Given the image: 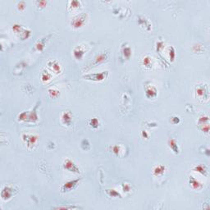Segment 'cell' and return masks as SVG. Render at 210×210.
<instances>
[{
  "mask_svg": "<svg viewBox=\"0 0 210 210\" xmlns=\"http://www.w3.org/2000/svg\"><path fill=\"white\" fill-rule=\"evenodd\" d=\"M87 20H88V15L86 12H81L80 14H77L76 16H75L71 19V27L74 29H80L86 24Z\"/></svg>",
  "mask_w": 210,
  "mask_h": 210,
  "instance_id": "1",
  "label": "cell"
},
{
  "mask_svg": "<svg viewBox=\"0 0 210 210\" xmlns=\"http://www.w3.org/2000/svg\"><path fill=\"white\" fill-rule=\"evenodd\" d=\"M18 187L13 185H5L1 191V198L2 200L7 201L18 193Z\"/></svg>",
  "mask_w": 210,
  "mask_h": 210,
  "instance_id": "2",
  "label": "cell"
},
{
  "mask_svg": "<svg viewBox=\"0 0 210 210\" xmlns=\"http://www.w3.org/2000/svg\"><path fill=\"white\" fill-rule=\"evenodd\" d=\"M195 95L199 99L208 100L209 98V89L207 84H199L195 87Z\"/></svg>",
  "mask_w": 210,
  "mask_h": 210,
  "instance_id": "3",
  "label": "cell"
},
{
  "mask_svg": "<svg viewBox=\"0 0 210 210\" xmlns=\"http://www.w3.org/2000/svg\"><path fill=\"white\" fill-rule=\"evenodd\" d=\"M107 76H108V71H101V72L85 74V75H83V78H84V80L98 82V81H103L105 79H107Z\"/></svg>",
  "mask_w": 210,
  "mask_h": 210,
  "instance_id": "4",
  "label": "cell"
},
{
  "mask_svg": "<svg viewBox=\"0 0 210 210\" xmlns=\"http://www.w3.org/2000/svg\"><path fill=\"white\" fill-rule=\"evenodd\" d=\"M38 139L39 136L36 135H32V134H23L22 135V139L25 145L27 146L28 148L32 149L34 148V147L36 145L37 142H38Z\"/></svg>",
  "mask_w": 210,
  "mask_h": 210,
  "instance_id": "5",
  "label": "cell"
},
{
  "mask_svg": "<svg viewBox=\"0 0 210 210\" xmlns=\"http://www.w3.org/2000/svg\"><path fill=\"white\" fill-rule=\"evenodd\" d=\"M109 57V52L107 51H104V52H100L99 54L96 55L94 57L93 62H91L88 65L89 66V68H91V67H94V66H97L98 64L103 63V62H106Z\"/></svg>",
  "mask_w": 210,
  "mask_h": 210,
  "instance_id": "6",
  "label": "cell"
},
{
  "mask_svg": "<svg viewBox=\"0 0 210 210\" xmlns=\"http://www.w3.org/2000/svg\"><path fill=\"white\" fill-rule=\"evenodd\" d=\"M62 168L64 170L70 171V172L80 173V170L79 168V167L75 164L72 160L70 159V158H66V159L64 160L63 163H62Z\"/></svg>",
  "mask_w": 210,
  "mask_h": 210,
  "instance_id": "7",
  "label": "cell"
},
{
  "mask_svg": "<svg viewBox=\"0 0 210 210\" xmlns=\"http://www.w3.org/2000/svg\"><path fill=\"white\" fill-rule=\"evenodd\" d=\"M80 178H77L75 179V180H69L67 182H66L65 184L62 185V186L61 187V191L62 193H67V192H70L71 190L75 189L77 185L80 182Z\"/></svg>",
  "mask_w": 210,
  "mask_h": 210,
  "instance_id": "8",
  "label": "cell"
},
{
  "mask_svg": "<svg viewBox=\"0 0 210 210\" xmlns=\"http://www.w3.org/2000/svg\"><path fill=\"white\" fill-rule=\"evenodd\" d=\"M86 45L80 44V45L76 46V47L74 48L72 52H73V56L75 59L78 60V61H80L84 57V53L86 52Z\"/></svg>",
  "mask_w": 210,
  "mask_h": 210,
  "instance_id": "9",
  "label": "cell"
},
{
  "mask_svg": "<svg viewBox=\"0 0 210 210\" xmlns=\"http://www.w3.org/2000/svg\"><path fill=\"white\" fill-rule=\"evenodd\" d=\"M47 66H48V68L49 69V71L51 72H53L56 75H58L62 72V67H61V65L56 60H49L48 62H47Z\"/></svg>",
  "mask_w": 210,
  "mask_h": 210,
  "instance_id": "10",
  "label": "cell"
},
{
  "mask_svg": "<svg viewBox=\"0 0 210 210\" xmlns=\"http://www.w3.org/2000/svg\"><path fill=\"white\" fill-rule=\"evenodd\" d=\"M37 107L38 104L31 110V111H26V122H32L35 123L38 121V114H37Z\"/></svg>",
  "mask_w": 210,
  "mask_h": 210,
  "instance_id": "11",
  "label": "cell"
},
{
  "mask_svg": "<svg viewBox=\"0 0 210 210\" xmlns=\"http://www.w3.org/2000/svg\"><path fill=\"white\" fill-rule=\"evenodd\" d=\"M145 96L147 98H149V99L155 98L158 96V89L152 84L146 85L145 86Z\"/></svg>",
  "mask_w": 210,
  "mask_h": 210,
  "instance_id": "12",
  "label": "cell"
},
{
  "mask_svg": "<svg viewBox=\"0 0 210 210\" xmlns=\"http://www.w3.org/2000/svg\"><path fill=\"white\" fill-rule=\"evenodd\" d=\"M61 122L64 126H71V122H72V116H71V112L68 111L62 112V116H61Z\"/></svg>",
  "mask_w": 210,
  "mask_h": 210,
  "instance_id": "13",
  "label": "cell"
},
{
  "mask_svg": "<svg viewBox=\"0 0 210 210\" xmlns=\"http://www.w3.org/2000/svg\"><path fill=\"white\" fill-rule=\"evenodd\" d=\"M189 185L191 186L192 189H197V190L201 189L203 186V184H202V183H201L199 180H197L196 178H194V176H189Z\"/></svg>",
  "mask_w": 210,
  "mask_h": 210,
  "instance_id": "14",
  "label": "cell"
},
{
  "mask_svg": "<svg viewBox=\"0 0 210 210\" xmlns=\"http://www.w3.org/2000/svg\"><path fill=\"white\" fill-rule=\"evenodd\" d=\"M167 170V167L165 165L159 164L157 165L153 168V175L154 176H162Z\"/></svg>",
  "mask_w": 210,
  "mask_h": 210,
  "instance_id": "15",
  "label": "cell"
},
{
  "mask_svg": "<svg viewBox=\"0 0 210 210\" xmlns=\"http://www.w3.org/2000/svg\"><path fill=\"white\" fill-rule=\"evenodd\" d=\"M138 22H139V25L144 28L145 30H151V24L149 22L148 19H146L144 16H139L138 17Z\"/></svg>",
  "mask_w": 210,
  "mask_h": 210,
  "instance_id": "16",
  "label": "cell"
},
{
  "mask_svg": "<svg viewBox=\"0 0 210 210\" xmlns=\"http://www.w3.org/2000/svg\"><path fill=\"white\" fill-rule=\"evenodd\" d=\"M121 53L123 55L124 58H126V60H129L130 57L132 56V50L130 46L127 45L126 43H125V45H122L121 47Z\"/></svg>",
  "mask_w": 210,
  "mask_h": 210,
  "instance_id": "17",
  "label": "cell"
},
{
  "mask_svg": "<svg viewBox=\"0 0 210 210\" xmlns=\"http://www.w3.org/2000/svg\"><path fill=\"white\" fill-rule=\"evenodd\" d=\"M193 171H195V172H198L202 176H207L208 174V168L206 167L205 165H202V164H199L196 165L195 167H193Z\"/></svg>",
  "mask_w": 210,
  "mask_h": 210,
  "instance_id": "18",
  "label": "cell"
},
{
  "mask_svg": "<svg viewBox=\"0 0 210 210\" xmlns=\"http://www.w3.org/2000/svg\"><path fill=\"white\" fill-rule=\"evenodd\" d=\"M49 37H50V35H48L47 37H43V38H42L41 39H39V41L35 43V48H36L37 51L42 52L43 50V48H44V47L46 45V42H47V40H48Z\"/></svg>",
  "mask_w": 210,
  "mask_h": 210,
  "instance_id": "19",
  "label": "cell"
},
{
  "mask_svg": "<svg viewBox=\"0 0 210 210\" xmlns=\"http://www.w3.org/2000/svg\"><path fill=\"white\" fill-rule=\"evenodd\" d=\"M80 5H81V2L80 1H77V0H72V1H69L68 4H67V9L68 11H75L80 8Z\"/></svg>",
  "mask_w": 210,
  "mask_h": 210,
  "instance_id": "20",
  "label": "cell"
},
{
  "mask_svg": "<svg viewBox=\"0 0 210 210\" xmlns=\"http://www.w3.org/2000/svg\"><path fill=\"white\" fill-rule=\"evenodd\" d=\"M167 144H168L169 148H171V150L173 151L174 153L176 154H178L180 153V148H179L178 144L176 143V141L174 139H170L167 142Z\"/></svg>",
  "mask_w": 210,
  "mask_h": 210,
  "instance_id": "21",
  "label": "cell"
},
{
  "mask_svg": "<svg viewBox=\"0 0 210 210\" xmlns=\"http://www.w3.org/2000/svg\"><path fill=\"white\" fill-rule=\"evenodd\" d=\"M52 74L51 73L50 71H48V70H43L41 73V80L43 83H47L48 82L49 80L52 79Z\"/></svg>",
  "mask_w": 210,
  "mask_h": 210,
  "instance_id": "22",
  "label": "cell"
},
{
  "mask_svg": "<svg viewBox=\"0 0 210 210\" xmlns=\"http://www.w3.org/2000/svg\"><path fill=\"white\" fill-rule=\"evenodd\" d=\"M197 124H198L199 128L202 127L203 126H205V125L209 124V117H208V116H206V115H202V116H199V119H198V121H197Z\"/></svg>",
  "mask_w": 210,
  "mask_h": 210,
  "instance_id": "23",
  "label": "cell"
},
{
  "mask_svg": "<svg viewBox=\"0 0 210 210\" xmlns=\"http://www.w3.org/2000/svg\"><path fill=\"white\" fill-rule=\"evenodd\" d=\"M142 64H143V66L144 67H146V68L149 69L152 67L153 66V63H152V57L149 56V55H146V56H144L143 57V59H142Z\"/></svg>",
  "mask_w": 210,
  "mask_h": 210,
  "instance_id": "24",
  "label": "cell"
},
{
  "mask_svg": "<svg viewBox=\"0 0 210 210\" xmlns=\"http://www.w3.org/2000/svg\"><path fill=\"white\" fill-rule=\"evenodd\" d=\"M167 55H168L169 61L171 62H174L175 57H176V50L172 46H169L167 48Z\"/></svg>",
  "mask_w": 210,
  "mask_h": 210,
  "instance_id": "25",
  "label": "cell"
},
{
  "mask_svg": "<svg viewBox=\"0 0 210 210\" xmlns=\"http://www.w3.org/2000/svg\"><path fill=\"white\" fill-rule=\"evenodd\" d=\"M106 193H107V195H108L109 197H118V198H120V199L122 198V197H121V194L115 189H106Z\"/></svg>",
  "mask_w": 210,
  "mask_h": 210,
  "instance_id": "26",
  "label": "cell"
},
{
  "mask_svg": "<svg viewBox=\"0 0 210 210\" xmlns=\"http://www.w3.org/2000/svg\"><path fill=\"white\" fill-rule=\"evenodd\" d=\"M24 29H25V28L23 27L21 25L18 24V23H15V24L12 25V30H13V32H15L16 34H18L19 36H20V34L22 33Z\"/></svg>",
  "mask_w": 210,
  "mask_h": 210,
  "instance_id": "27",
  "label": "cell"
},
{
  "mask_svg": "<svg viewBox=\"0 0 210 210\" xmlns=\"http://www.w3.org/2000/svg\"><path fill=\"white\" fill-rule=\"evenodd\" d=\"M31 35V30H29V29H24V30L22 31L21 34H20V38H21L22 40H25V39H29Z\"/></svg>",
  "mask_w": 210,
  "mask_h": 210,
  "instance_id": "28",
  "label": "cell"
},
{
  "mask_svg": "<svg viewBox=\"0 0 210 210\" xmlns=\"http://www.w3.org/2000/svg\"><path fill=\"white\" fill-rule=\"evenodd\" d=\"M204 48H203V45L201 43H195L192 46V52H203Z\"/></svg>",
  "mask_w": 210,
  "mask_h": 210,
  "instance_id": "29",
  "label": "cell"
},
{
  "mask_svg": "<svg viewBox=\"0 0 210 210\" xmlns=\"http://www.w3.org/2000/svg\"><path fill=\"white\" fill-rule=\"evenodd\" d=\"M99 124H100L99 120H98L97 117H93V118L89 119V125L91 126L92 128H94V129L98 128V126H99Z\"/></svg>",
  "mask_w": 210,
  "mask_h": 210,
  "instance_id": "30",
  "label": "cell"
},
{
  "mask_svg": "<svg viewBox=\"0 0 210 210\" xmlns=\"http://www.w3.org/2000/svg\"><path fill=\"white\" fill-rule=\"evenodd\" d=\"M48 95L50 96L51 98H57L58 95L60 94V92L58 89H52V88L48 89Z\"/></svg>",
  "mask_w": 210,
  "mask_h": 210,
  "instance_id": "31",
  "label": "cell"
},
{
  "mask_svg": "<svg viewBox=\"0 0 210 210\" xmlns=\"http://www.w3.org/2000/svg\"><path fill=\"white\" fill-rule=\"evenodd\" d=\"M164 47L165 43L162 40H158V41H157V43H156V49H157V52H158L159 54L161 53V52L164 49Z\"/></svg>",
  "mask_w": 210,
  "mask_h": 210,
  "instance_id": "32",
  "label": "cell"
},
{
  "mask_svg": "<svg viewBox=\"0 0 210 210\" xmlns=\"http://www.w3.org/2000/svg\"><path fill=\"white\" fill-rule=\"evenodd\" d=\"M121 151H122L121 150V145H120V144H116V145H113L112 147V152L114 153L115 155H120Z\"/></svg>",
  "mask_w": 210,
  "mask_h": 210,
  "instance_id": "33",
  "label": "cell"
},
{
  "mask_svg": "<svg viewBox=\"0 0 210 210\" xmlns=\"http://www.w3.org/2000/svg\"><path fill=\"white\" fill-rule=\"evenodd\" d=\"M80 145H81V148L84 149V150H89L90 148V144L88 139H83L81 140V143H80Z\"/></svg>",
  "mask_w": 210,
  "mask_h": 210,
  "instance_id": "34",
  "label": "cell"
},
{
  "mask_svg": "<svg viewBox=\"0 0 210 210\" xmlns=\"http://www.w3.org/2000/svg\"><path fill=\"white\" fill-rule=\"evenodd\" d=\"M55 208H56V209H76V208H80V207L73 205H66V206H58V207H56Z\"/></svg>",
  "mask_w": 210,
  "mask_h": 210,
  "instance_id": "35",
  "label": "cell"
},
{
  "mask_svg": "<svg viewBox=\"0 0 210 210\" xmlns=\"http://www.w3.org/2000/svg\"><path fill=\"white\" fill-rule=\"evenodd\" d=\"M35 3H36L37 7H39V8H40V9H42V8L46 7V5H47V1H36Z\"/></svg>",
  "mask_w": 210,
  "mask_h": 210,
  "instance_id": "36",
  "label": "cell"
},
{
  "mask_svg": "<svg viewBox=\"0 0 210 210\" xmlns=\"http://www.w3.org/2000/svg\"><path fill=\"white\" fill-rule=\"evenodd\" d=\"M121 186H122V189H123L124 192H130V189H131V186L128 183H124Z\"/></svg>",
  "mask_w": 210,
  "mask_h": 210,
  "instance_id": "37",
  "label": "cell"
},
{
  "mask_svg": "<svg viewBox=\"0 0 210 210\" xmlns=\"http://www.w3.org/2000/svg\"><path fill=\"white\" fill-rule=\"evenodd\" d=\"M180 117H178V116H174L172 117H171V122L172 124H174V125H177V124L180 123Z\"/></svg>",
  "mask_w": 210,
  "mask_h": 210,
  "instance_id": "38",
  "label": "cell"
},
{
  "mask_svg": "<svg viewBox=\"0 0 210 210\" xmlns=\"http://www.w3.org/2000/svg\"><path fill=\"white\" fill-rule=\"evenodd\" d=\"M25 8V2L21 1V2H18L17 3V9L20 10V11H24Z\"/></svg>",
  "mask_w": 210,
  "mask_h": 210,
  "instance_id": "39",
  "label": "cell"
},
{
  "mask_svg": "<svg viewBox=\"0 0 210 210\" xmlns=\"http://www.w3.org/2000/svg\"><path fill=\"white\" fill-rule=\"evenodd\" d=\"M202 131H203L204 133H206V134H208V132H209V124H208V125H205V126H203L202 127L199 128Z\"/></svg>",
  "mask_w": 210,
  "mask_h": 210,
  "instance_id": "40",
  "label": "cell"
},
{
  "mask_svg": "<svg viewBox=\"0 0 210 210\" xmlns=\"http://www.w3.org/2000/svg\"><path fill=\"white\" fill-rule=\"evenodd\" d=\"M141 136L144 138V139H148V136H149V135H148V133L147 132L146 130H142L141 131Z\"/></svg>",
  "mask_w": 210,
  "mask_h": 210,
  "instance_id": "41",
  "label": "cell"
}]
</instances>
